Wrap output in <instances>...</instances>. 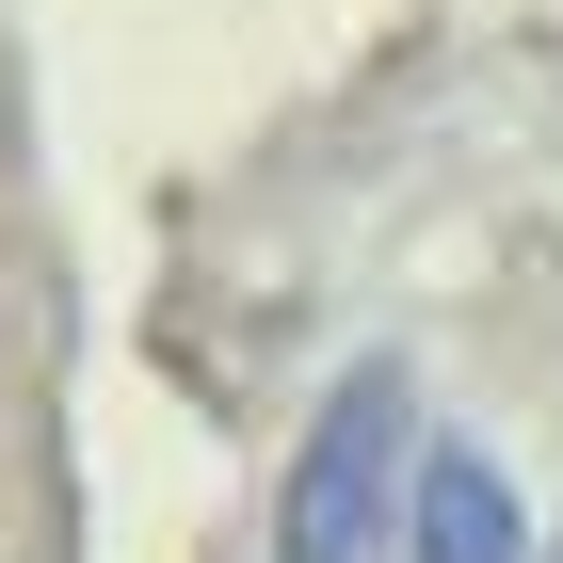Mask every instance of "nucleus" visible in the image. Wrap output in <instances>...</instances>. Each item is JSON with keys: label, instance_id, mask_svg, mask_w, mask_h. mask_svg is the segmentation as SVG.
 Instances as JSON below:
<instances>
[{"label": "nucleus", "instance_id": "1", "mask_svg": "<svg viewBox=\"0 0 563 563\" xmlns=\"http://www.w3.org/2000/svg\"><path fill=\"white\" fill-rule=\"evenodd\" d=\"M402 467H419V387H402V354H354L274 483V563H387Z\"/></svg>", "mask_w": 563, "mask_h": 563}, {"label": "nucleus", "instance_id": "2", "mask_svg": "<svg viewBox=\"0 0 563 563\" xmlns=\"http://www.w3.org/2000/svg\"><path fill=\"white\" fill-rule=\"evenodd\" d=\"M402 548L419 563H531V516H516V483H499V451L419 434V467H402Z\"/></svg>", "mask_w": 563, "mask_h": 563}, {"label": "nucleus", "instance_id": "3", "mask_svg": "<svg viewBox=\"0 0 563 563\" xmlns=\"http://www.w3.org/2000/svg\"><path fill=\"white\" fill-rule=\"evenodd\" d=\"M548 563H563V548H548Z\"/></svg>", "mask_w": 563, "mask_h": 563}]
</instances>
